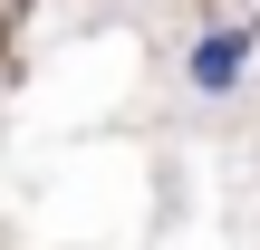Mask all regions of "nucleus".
<instances>
[{
    "instance_id": "nucleus-1",
    "label": "nucleus",
    "mask_w": 260,
    "mask_h": 250,
    "mask_svg": "<svg viewBox=\"0 0 260 250\" xmlns=\"http://www.w3.org/2000/svg\"><path fill=\"white\" fill-rule=\"evenodd\" d=\"M241 67H251V29H212V39H193V87H203V96H222Z\"/></svg>"
},
{
    "instance_id": "nucleus-2",
    "label": "nucleus",
    "mask_w": 260,
    "mask_h": 250,
    "mask_svg": "<svg viewBox=\"0 0 260 250\" xmlns=\"http://www.w3.org/2000/svg\"><path fill=\"white\" fill-rule=\"evenodd\" d=\"M251 39H260V10H251Z\"/></svg>"
}]
</instances>
